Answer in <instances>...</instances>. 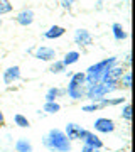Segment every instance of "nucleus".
Returning a JSON list of instances; mask_svg holds the SVG:
<instances>
[{"label":"nucleus","mask_w":135,"mask_h":152,"mask_svg":"<svg viewBox=\"0 0 135 152\" xmlns=\"http://www.w3.org/2000/svg\"><path fill=\"white\" fill-rule=\"evenodd\" d=\"M44 145L54 152H69L71 151V140L66 137L64 132L53 129L44 137Z\"/></svg>","instance_id":"f257e3e1"},{"label":"nucleus","mask_w":135,"mask_h":152,"mask_svg":"<svg viewBox=\"0 0 135 152\" xmlns=\"http://www.w3.org/2000/svg\"><path fill=\"white\" fill-rule=\"evenodd\" d=\"M117 59L118 58H108V59H103L100 63H96V64L90 66L86 69V73H85V76H86L85 83H88V86H90V85H95V83L101 81V76L105 75V71L113 68L117 64Z\"/></svg>","instance_id":"f03ea898"},{"label":"nucleus","mask_w":135,"mask_h":152,"mask_svg":"<svg viewBox=\"0 0 135 152\" xmlns=\"http://www.w3.org/2000/svg\"><path fill=\"white\" fill-rule=\"evenodd\" d=\"M117 85L118 83H108V81H98L95 83V85H90L88 86V90L85 91V95H86L91 102H101L103 96L105 95H108L110 91H113L115 88H117Z\"/></svg>","instance_id":"7ed1b4c3"},{"label":"nucleus","mask_w":135,"mask_h":152,"mask_svg":"<svg viewBox=\"0 0 135 152\" xmlns=\"http://www.w3.org/2000/svg\"><path fill=\"white\" fill-rule=\"evenodd\" d=\"M86 132L85 129H81V125H76V124H68L66 125V137L69 139V140H83L85 135H86Z\"/></svg>","instance_id":"20e7f679"},{"label":"nucleus","mask_w":135,"mask_h":152,"mask_svg":"<svg viewBox=\"0 0 135 152\" xmlns=\"http://www.w3.org/2000/svg\"><path fill=\"white\" fill-rule=\"evenodd\" d=\"M73 39H74V42L78 44V46H90V44L93 42L91 34H90V31H86V29H76Z\"/></svg>","instance_id":"39448f33"},{"label":"nucleus","mask_w":135,"mask_h":152,"mask_svg":"<svg viewBox=\"0 0 135 152\" xmlns=\"http://www.w3.org/2000/svg\"><path fill=\"white\" fill-rule=\"evenodd\" d=\"M95 130L103 132V134H108V132L115 130V124L110 118H98L95 122Z\"/></svg>","instance_id":"423d86ee"},{"label":"nucleus","mask_w":135,"mask_h":152,"mask_svg":"<svg viewBox=\"0 0 135 152\" xmlns=\"http://www.w3.org/2000/svg\"><path fill=\"white\" fill-rule=\"evenodd\" d=\"M36 58L42 61H53L56 58V51L53 48H47V46H41L36 51Z\"/></svg>","instance_id":"0eeeda50"},{"label":"nucleus","mask_w":135,"mask_h":152,"mask_svg":"<svg viewBox=\"0 0 135 152\" xmlns=\"http://www.w3.org/2000/svg\"><path fill=\"white\" fill-rule=\"evenodd\" d=\"M19 78H20V69H19V66H10V68L4 73V83H5V85H10V83L17 81Z\"/></svg>","instance_id":"6e6552de"},{"label":"nucleus","mask_w":135,"mask_h":152,"mask_svg":"<svg viewBox=\"0 0 135 152\" xmlns=\"http://www.w3.org/2000/svg\"><path fill=\"white\" fill-rule=\"evenodd\" d=\"M83 142H85V145L88 147H93V149H101L103 147V142L100 140V137H96L93 132H86V135H85V139H83Z\"/></svg>","instance_id":"1a4fd4ad"},{"label":"nucleus","mask_w":135,"mask_h":152,"mask_svg":"<svg viewBox=\"0 0 135 152\" xmlns=\"http://www.w3.org/2000/svg\"><path fill=\"white\" fill-rule=\"evenodd\" d=\"M17 22L20 24V26H31L34 22V12L26 9V10L19 12V15H17Z\"/></svg>","instance_id":"9d476101"},{"label":"nucleus","mask_w":135,"mask_h":152,"mask_svg":"<svg viewBox=\"0 0 135 152\" xmlns=\"http://www.w3.org/2000/svg\"><path fill=\"white\" fill-rule=\"evenodd\" d=\"M64 32H66L64 27H61V26H51V27L44 32V37L46 39H58V37H61Z\"/></svg>","instance_id":"9b49d317"},{"label":"nucleus","mask_w":135,"mask_h":152,"mask_svg":"<svg viewBox=\"0 0 135 152\" xmlns=\"http://www.w3.org/2000/svg\"><path fill=\"white\" fill-rule=\"evenodd\" d=\"M85 91H86V90L83 86H68V91L66 93H68L73 100H80V98L85 96Z\"/></svg>","instance_id":"f8f14e48"},{"label":"nucleus","mask_w":135,"mask_h":152,"mask_svg":"<svg viewBox=\"0 0 135 152\" xmlns=\"http://www.w3.org/2000/svg\"><path fill=\"white\" fill-rule=\"evenodd\" d=\"M112 31H113V37L117 39V41H123V39L127 37L125 29L122 27V24H118V22H115L113 26H112Z\"/></svg>","instance_id":"ddd939ff"},{"label":"nucleus","mask_w":135,"mask_h":152,"mask_svg":"<svg viewBox=\"0 0 135 152\" xmlns=\"http://www.w3.org/2000/svg\"><path fill=\"white\" fill-rule=\"evenodd\" d=\"M15 151L17 152H32V144L27 142L26 139H19L15 142Z\"/></svg>","instance_id":"4468645a"},{"label":"nucleus","mask_w":135,"mask_h":152,"mask_svg":"<svg viewBox=\"0 0 135 152\" xmlns=\"http://www.w3.org/2000/svg\"><path fill=\"white\" fill-rule=\"evenodd\" d=\"M85 80H86L85 73H76V75H71V81H69L68 86H83V85H85Z\"/></svg>","instance_id":"2eb2a0df"},{"label":"nucleus","mask_w":135,"mask_h":152,"mask_svg":"<svg viewBox=\"0 0 135 152\" xmlns=\"http://www.w3.org/2000/svg\"><path fill=\"white\" fill-rule=\"evenodd\" d=\"M78 59H80V53H78V51H69V53L64 56V59H63V64H64V66L74 64Z\"/></svg>","instance_id":"dca6fc26"},{"label":"nucleus","mask_w":135,"mask_h":152,"mask_svg":"<svg viewBox=\"0 0 135 152\" xmlns=\"http://www.w3.org/2000/svg\"><path fill=\"white\" fill-rule=\"evenodd\" d=\"M59 110L61 107L56 102H46V105H44V112H47V113H58Z\"/></svg>","instance_id":"f3484780"},{"label":"nucleus","mask_w":135,"mask_h":152,"mask_svg":"<svg viewBox=\"0 0 135 152\" xmlns=\"http://www.w3.org/2000/svg\"><path fill=\"white\" fill-rule=\"evenodd\" d=\"M12 12V4L9 0H0V15Z\"/></svg>","instance_id":"a211bd4d"},{"label":"nucleus","mask_w":135,"mask_h":152,"mask_svg":"<svg viewBox=\"0 0 135 152\" xmlns=\"http://www.w3.org/2000/svg\"><path fill=\"white\" fill-rule=\"evenodd\" d=\"M14 120H15V124L19 125V127H29V120L20 113H17L15 117H14Z\"/></svg>","instance_id":"6ab92c4d"},{"label":"nucleus","mask_w":135,"mask_h":152,"mask_svg":"<svg viewBox=\"0 0 135 152\" xmlns=\"http://www.w3.org/2000/svg\"><path fill=\"white\" fill-rule=\"evenodd\" d=\"M58 95H59V90H58V88H51V90L46 93V102H54V100L58 98Z\"/></svg>","instance_id":"aec40b11"},{"label":"nucleus","mask_w":135,"mask_h":152,"mask_svg":"<svg viewBox=\"0 0 135 152\" xmlns=\"http://www.w3.org/2000/svg\"><path fill=\"white\" fill-rule=\"evenodd\" d=\"M66 66L63 64V61H54V64L49 68V71L51 73H61V71H64Z\"/></svg>","instance_id":"412c9836"},{"label":"nucleus","mask_w":135,"mask_h":152,"mask_svg":"<svg viewBox=\"0 0 135 152\" xmlns=\"http://www.w3.org/2000/svg\"><path fill=\"white\" fill-rule=\"evenodd\" d=\"M120 83H122L125 88H130L132 86V75H130V73H125V75L120 78Z\"/></svg>","instance_id":"4be33fe9"},{"label":"nucleus","mask_w":135,"mask_h":152,"mask_svg":"<svg viewBox=\"0 0 135 152\" xmlns=\"http://www.w3.org/2000/svg\"><path fill=\"white\" fill-rule=\"evenodd\" d=\"M123 118L125 120H130L132 118V107H130V105H125V108H123Z\"/></svg>","instance_id":"5701e85b"},{"label":"nucleus","mask_w":135,"mask_h":152,"mask_svg":"<svg viewBox=\"0 0 135 152\" xmlns=\"http://www.w3.org/2000/svg\"><path fill=\"white\" fill-rule=\"evenodd\" d=\"M101 108L100 103H93V105H86V107H83V112H95V110Z\"/></svg>","instance_id":"b1692460"},{"label":"nucleus","mask_w":135,"mask_h":152,"mask_svg":"<svg viewBox=\"0 0 135 152\" xmlns=\"http://www.w3.org/2000/svg\"><path fill=\"white\" fill-rule=\"evenodd\" d=\"M76 0H61V4H63V7H66V9H69L71 4H74Z\"/></svg>","instance_id":"393cba45"},{"label":"nucleus","mask_w":135,"mask_h":152,"mask_svg":"<svg viewBox=\"0 0 135 152\" xmlns=\"http://www.w3.org/2000/svg\"><path fill=\"white\" fill-rule=\"evenodd\" d=\"M83 152H100V151H98V149H93V147L85 145V147H83Z\"/></svg>","instance_id":"a878e982"},{"label":"nucleus","mask_w":135,"mask_h":152,"mask_svg":"<svg viewBox=\"0 0 135 152\" xmlns=\"http://www.w3.org/2000/svg\"><path fill=\"white\" fill-rule=\"evenodd\" d=\"M0 125H4V115H2V112H0Z\"/></svg>","instance_id":"bb28decb"}]
</instances>
